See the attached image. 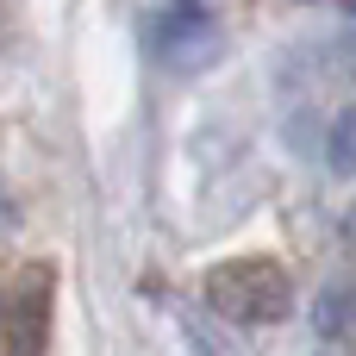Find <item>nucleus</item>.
Returning <instances> with one entry per match:
<instances>
[{"instance_id":"obj_1","label":"nucleus","mask_w":356,"mask_h":356,"mask_svg":"<svg viewBox=\"0 0 356 356\" xmlns=\"http://www.w3.org/2000/svg\"><path fill=\"white\" fill-rule=\"evenodd\" d=\"M207 300L225 325H244V332H263L275 325L288 307H294V282L275 257H232L207 275Z\"/></svg>"},{"instance_id":"obj_2","label":"nucleus","mask_w":356,"mask_h":356,"mask_svg":"<svg viewBox=\"0 0 356 356\" xmlns=\"http://www.w3.org/2000/svg\"><path fill=\"white\" fill-rule=\"evenodd\" d=\"M150 38L169 69L194 75V69L219 63V50H225V6L219 0H163L150 19Z\"/></svg>"},{"instance_id":"obj_3","label":"nucleus","mask_w":356,"mask_h":356,"mask_svg":"<svg viewBox=\"0 0 356 356\" xmlns=\"http://www.w3.org/2000/svg\"><path fill=\"white\" fill-rule=\"evenodd\" d=\"M325 163L338 175H356V106H344L332 125H325Z\"/></svg>"}]
</instances>
